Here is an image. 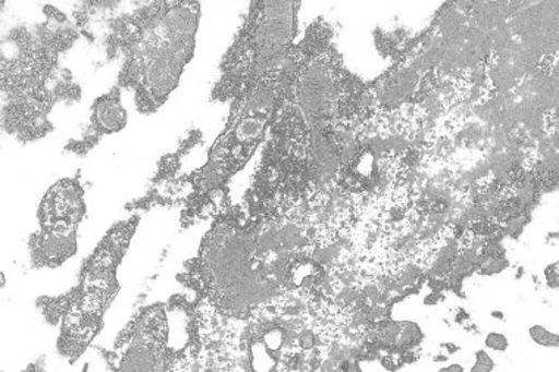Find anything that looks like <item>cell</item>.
<instances>
[{"instance_id":"obj_8","label":"cell","mask_w":559,"mask_h":372,"mask_svg":"<svg viewBox=\"0 0 559 372\" xmlns=\"http://www.w3.org/2000/svg\"><path fill=\"white\" fill-rule=\"evenodd\" d=\"M79 224L39 221V230L29 237V257L36 269L59 268L78 253Z\"/></svg>"},{"instance_id":"obj_5","label":"cell","mask_w":559,"mask_h":372,"mask_svg":"<svg viewBox=\"0 0 559 372\" xmlns=\"http://www.w3.org/2000/svg\"><path fill=\"white\" fill-rule=\"evenodd\" d=\"M140 215L109 228L84 262L78 286L58 298H41L37 307L49 324L59 325L57 349L71 363L86 352L104 328L105 315L120 291L118 268L138 231Z\"/></svg>"},{"instance_id":"obj_11","label":"cell","mask_w":559,"mask_h":372,"mask_svg":"<svg viewBox=\"0 0 559 372\" xmlns=\"http://www.w3.org/2000/svg\"><path fill=\"white\" fill-rule=\"evenodd\" d=\"M531 336L536 344L542 346H558L557 334L549 333L548 329L540 327V325H535V327L531 328Z\"/></svg>"},{"instance_id":"obj_4","label":"cell","mask_w":559,"mask_h":372,"mask_svg":"<svg viewBox=\"0 0 559 372\" xmlns=\"http://www.w3.org/2000/svg\"><path fill=\"white\" fill-rule=\"evenodd\" d=\"M280 77H273L253 88L243 99L235 101L226 129L207 154L206 163L180 180L186 188L181 197V227H192L213 218L233 177L251 160L273 121L277 108Z\"/></svg>"},{"instance_id":"obj_3","label":"cell","mask_w":559,"mask_h":372,"mask_svg":"<svg viewBox=\"0 0 559 372\" xmlns=\"http://www.w3.org/2000/svg\"><path fill=\"white\" fill-rule=\"evenodd\" d=\"M201 3L152 2L109 21L105 46L121 58L118 84L133 92L135 108L152 116L179 87L197 49Z\"/></svg>"},{"instance_id":"obj_6","label":"cell","mask_w":559,"mask_h":372,"mask_svg":"<svg viewBox=\"0 0 559 372\" xmlns=\"http://www.w3.org/2000/svg\"><path fill=\"white\" fill-rule=\"evenodd\" d=\"M300 3H252L235 44L222 62L213 100L243 99L266 80L282 73L295 48Z\"/></svg>"},{"instance_id":"obj_1","label":"cell","mask_w":559,"mask_h":372,"mask_svg":"<svg viewBox=\"0 0 559 372\" xmlns=\"http://www.w3.org/2000/svg\"><path fill=\"white\" fill-rule=\"evenodd\" d=\"M192 299H173L188 316L185 371L223 370L240 344L241 325L286 314L292 291L257 255L247 206L224 199L198 255L177 276Z\"/></svg>"},{"instance_id":"obj_2","label":"cell","mask_w":559,"mask_h":372,"mask_svg":"<svg viewBox=\"0 0 559 372\" xmlns=\"http://www.w3.org/2000/svg\"><path fill=\"white\" fill-rule=\"evenodd\" d=\"M80 29L61 11L48 12L46 23L12 29L2 48V129L23 143L52 133L50 113L61 101H78L82 88L61 65L79 40Z\"/></svg>"},{"instance_id":"obj_9","label":"cell","mask_w":559,"mask_h":372,"mask_svg":"<svg viewBox=\"0 0 559 372\" xmlns=\"http://www.w3.org/2000/svg\"><path fill=\"white\" fill-rule=\"evenodd\" d=\"M120 86L112 87L107 95L100 96L93 104L91 121L82 139L68 143L66 149L75 155L84 156L95 149L105 135L120 133L124 130L129 116L122 107Z\"/></svg>"},{"instance_id":"obj_12","label":"cell","mask_w":559,"mask_h":372,"mask_svg":"<svg viewBox=\"0 0 559 372\" xmlns=\"http://www.w3.org/2000/svg\"><path fill=\"white\" fill-rule=\"evenodd\" d=\"M486 346L493 350H507L508 338L503 336V334L490 333L489 336L486 337Z\"/></svg>"},{"instance_id":"obj_10","label":"cell","mask_w":559,"mask_h":372,"mask_svg":"<svg viewBox=\"0 0 559 372\" xmlns=\"http://www.w3.org/2000/svg\"><path fill=\"white\" fill-rule=\"evenodd\" d=\"M86 215L84 189L79 176L55 183L41 199L37 218L39 221H70L82 224Z\"/></svg>"},{"instance_id":"obj_7","label":"cell","mask_w":559,"mask_h":372,"mask_svg":"<svg viewBox=\"0 0 559 372\" xmlns=\"http://www.w3.org/2000/svg\"><path fill=\"white\" fill-rule=\"evenodd\" d=\"M167 304H147L117 337L105 359L114 371H183L180 350L168 345Z\"/></svg>"}]
</instances>
